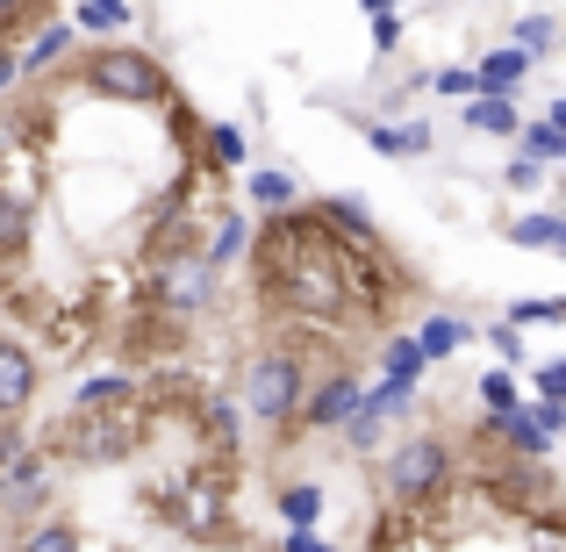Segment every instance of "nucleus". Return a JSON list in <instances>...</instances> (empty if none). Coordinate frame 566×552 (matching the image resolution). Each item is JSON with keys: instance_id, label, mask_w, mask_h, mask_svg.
<instances>
[{"instance_id": "412c9836", "label": "nucleus", "mask_w": 566, "mask_h": 552, "mask_svg": "<svg viewBox=\"0 0 566 552\" xmlns=\"http://www.w3.org/2000/svg\"><path fill=\"white\" fill-rule=\"evenodd\" d=\"M423 144H430V137H423L416 123H409V129H374V152H423Z\"/></svg>"}, {"instance_id": "423d86ee", "label": "nucleus", "mask_w": 566, "mask_h": 552, "mask_svg": "<svg viewBox=\"0 0 566 552\" xmlns=\"http://www.w3.org/2000/svg\"><path fill=\"white\" fill-rule=\"evenodd\" d=\"M524 72H531V51H488L481 58V72H473V86H481V94H516V86H524Z\"/></svg>"}, {"instance_id": "c85d7f7f", "label": "nucleus", "mask_w": 566, "mask_h": 552, "mask_svg": "<svg viewBox=\"0 0 566 552\" xmlns=\"http://www.w3.org/2000/svg\"><path fill=\"white\" fill-rule=\"evenodd\" d=\"M395 37H401V22H395V14H374V43H380V51H387Z\"/></svg>"}, {"instance_id": "ddd939ff", "label": "nucleus", "mask_w": 566, "mask_h": 552, "mask_svg": "<svg viewBox=\"0 0 566 552\" xmlns=\"http://www.w3.org/2000/svg\"><path fill=\"white\" fill-rule=\"evenodd\" d=\"M237 251H244V216H222L216 230H208L201 259H208V265H222V259H237Z\"/></svg>"}, {"instance_id": "4468645a", "label": "nucleus", "mask_w": 566, "mask_h": 552, "mask_svg": "<svg viewBox=\"0 0 566 552\" xmlns=\"http://www.w3.org/2000/svg\"><path fill=\"white\" fill-rule=\"evenodd\" d=\"M559 237H566V222H553V216H531V222H516V230H510V244H531V251H559Z\"/></svg>"}, {"instance_id": "bb28decb", "label": "nucleus", "mask_w": 566, "mask_h": 552, "mask_svg": "<svg viewBox=\"0 0 566 552\" xmlns=\"http://www.w3.org/2000/svg\"><path fill=\"white\" fill-rule=\"evenodd\" d=\"M516 316H524V323H559V302H524Z\"/></svg>"}, {"instance_id": "9d476101", "label": "nucleus", "mask_w": 566, "mask_h": 552, "mask_svg": "<svg viewBox=\"0 0 566 552\" xmlns=\"http://www.w3.org/2000/svg\"><path fill=\"white\" fill-rule=\"evenodd\" d=\"M459 345H467V323H459V316L423 323V337H416V352H423V360H444V352H459Z\"/></svg>"}, {"instance_id": "473e14b6", "label": "nucleus", "mask_w": 566, "mask_h": 552, "mask_svg": "<svg viewBox=\"0 0 566 552\" xmlns=\"http://www.w3.org/2000/svg\"><path fill=\"white\" fill-rule=\"evenodd\" d=\"M302 552H331V545H308V539H302Z\"/></svg>"}, {"instance_id": "f3484780", "label": "nucleus", "mask_w": 566, "mask_h": 552, "mask_svg": "<svg viewBox=\"0 0 566 552\" xmlns=\"http://www.w3.org/2000/svg\"><path fill=\"white\" fill-rule=\"evenodd\" d=\"M129 0H80V29H123Z\"/></svg>"}, {"instance_id": "aec40b11", "label": "nucleus", "mask_w": 566, "mask_h": 552, "mask_svg": "<svg viewBox=\"0 0 566 552\" xmlns=\"http://www.w3.org/2000/svg\"><path fill=\"white\" fill-rule=\"evenodd\" d=\"M208 158H216V166H237V158H244V137H237L230 123H216L208 129Z\"/></svg>"}, {"instance_id": "b1692460", "label": "nucleus", "mask_w": 566, "mask_h": 552, "mask_svg": "<svg viewBox=\"0 0 566 552\" xmlns=\"http://www.w3.org/2000/svg\"><path fill=\"white\" fill-rule=\"evenodd\" d=\"M29 552H80V545H72V531H57V524H43V531H36V539H29Z\"/></svg>"}, {"instance_id": "7ed1b4c3", "label": "nucleus", "mask_w": 566, "mask_h": 552, "mask_svg": "<svg viewBox=\"0 0 566 552\" xmlns=\"http://www.w3.org/2000/svg\"><path fill=\"white\" fill-rule=\"evenodd\" d=\"M294 402H302V366H294L287 352H265V360L251 366V416L280 424V416H294Z\"/></svg>"}, {"instance_id": "5701e85b", "label": "nucleus", "mask_w": 566, "mask_h": 552, "mask_svg": "<svg viewBox=\"0 0 566 552\" xmlns=\"http://www.w3.org/2000/svg\"><path fill=\"white\" fill-rule=\"evenodd\" d=\"M280 510H287L294 524H316V488H287V496H280Z\"/></svg>"}, {"instance_id": "f03ea898", "label": "nucleus", "mask_w": 566, "mask_h": 552, "mask_svg": "<svg viewBox=\"0 0 566 552\" xmlns=\"http://www.w3.org/2000/svg\"><path fill=\"white\" fill-rule=\"evenodd\" d=\"M158 309H172V316H193V309L216 294V265L201 259V251H172L166 265H158Z\"/></svg>"}, {"instance_id": "4be33fe9", "label": "nucleus", "mask_w": 566, "mask_h": 552, "mask_svg": "<svg viewBox=\"0 0 566 552\" xmlns=\"http://www.w3.org/2000/svg\"><path fill=\"white\" fill-rule=\"evenodd\" d=\"M481 402L510 416V409H516V381H510V373H488V381H481Z\"/></svg>"}, {"instance_id": "f257e3e1", "label": "nucleus", "mask_w": 566, "mask_h": 552, "mask_svg": "<svg viewBox=\"0 0 566 552\" xmlns=\"http://www.w3.org/2000/svg\"><path fill=\"white\" fill-rule=\"evenodd\" d=\"M86 86L108 94V101H158L166 94V72H158L144 51H101L94 65H86Z\"/></svg>"}, {"instance_id": "dca6fc26", "label": "nucleus", "mask_w": 566, "mask_h": 552, "mask_svg": "<svg viewBox=\"0 0 566 552\" xmlns=\"http://www.w3.org/2000/svg\"><path fill=\"white\" fill-rule=\"evenodd\" d=\"M251 201H259V208H287L294 201V173H251Z\"/></svg>"}, {"instance_id": "7c9ffc66", "label": "nucleus", "mask_w": 566, "mask_h": 552, "mask_svg": "<svg viewBox=\"0 0 566 552\" xmlns=\"http://www.w3.org/2000/svg\"><path fill=\"white\" fill-rule=\"evenodd\" d=\"M14 80H22V65H14V58H8V51H0V94H8V86H14Z\"/></svg>"}, {"instance_id": "2f4dec72", "label": "nucleus", "mask_w": 566, "mask_h": 552, "mask_svg": "<svg viewBox=\"0 0 566 552\" xmlns=\"http://www.w3.org/2000/svg\"><path fill=\"white\" fill-rule=\"evenodd\" d=\"M14 8H22V0H0V14H14Z\"/></svg>"}, {"instance_id": "1a4fd4ad", "label": "nucleus", "mask_w": 566, "mask_h": 552, "mask_svg": "<svg viewBox=\"0 0 566 552\" xmlns=\"http://www.w3.org/2000/svg\"><path fill=\"white\" fill-rule=\"evenodd\" d=\"M467 123H473V129H488V137H516V129H524V123H516V108H510L502 94H481V101L467 108Z\"/></svg>"}, {"instance_id": "2eb2a0df", "label": "nucleus", "mask_w": 566, "mask_h": 552, "mask_svg": "<svg viewBox=\"0 0 566 552\" xmlns=\"http://www.w3.org/2000/svg\"><path fill=\"white\" fill-rule=\"evenodd\" d=\"M423 366H430V360L416 352V337H395V345H387V381H395V387H409Z\"/></svg>"}, {"instance_id": "9b49d317", "label": "nucleus", "mask_w": 566, "mask_h": 552, "mask_svg": "<svg viewBox=\"0 0 566 552\" xmlns=\"http://www.w3.org/2000/svg\"><path fill=\"white\" fill-rule=\"evenodd\" d=\"M172 510L187 517V531H193V539H216V488H193V496H180Z\"/></svg>"}, {"instance_id": "6e6552de", "label": "nucleus", "mask_w": 566, "mask_h": 552, "mask_svg": "<svg viewBox=\"0 0 566 552\" xmlns=\"http://www.w3.org/2000/svg\"><path fill=\"white\" fill-rule=\"evenodd\" d=\"M29 237V187H0V251H22Z\"/></svg>"}, {"instance_id": "0eeeda50", "label": "nucleus", "mask_w": 566, "mask_h": 552, "mask_svg": "<svg viewBox=\"0 0 566 552\" xmlns=\"http://www.w3.org/2000/svg\"><path fill=\"white\" fill-rule=\"evenodd\" d=\"M352 409H359V387H352L345 373H337L331 387H316V402H308V424H316V430H337Z\"/></svg>"}, {"instance_id": "393cba45", "label": "nucleus", "mask_w": 566, "mask_h": 552, "mask_svg": "<svg viewBox=\"0 0 566 552\" xmlns=\"http://www.w3.org/2000/svg\"><path fill=\"white\" fill-rule=\"evenodd\" d=\"M115 395H123V381H115V373H101V381H86V387H80L86 409H94V402H115Z\"/></svg>"}, {"instance_id": "6ab92c4d", "label": "nucleus", "mask_w": 566, "mask_h": 552, "mask_svg": "<svg viewBox=\"0 0 566 552\" xmlns=\"http://www.w3.org/2000/svg\"><path fill=\"white\" fill-rule=\"evenodd\" d=\"M516 51H553V14H524V29H516Z\"/></svg>"}, {"instance_id": "a878e982", "label": "nucleus", "mask_w": 566, "mask_h": 552, "mask_svg": "<svg viewBox=\"0 0 566 552\" xmlns=\"http://www.w3.org/2000/svg\"><path fill=\"white\" fill-rule=\"evenodd\" d=\"M495 352H502V360H524V345H516V323H495Z\"/></svg>"}, {"instance_id": "39448f33", "label": "nucleus", "mask_w": 566, "mask_h": 552, "mask_svg": "<svg viewBox=\"0 0 566 552\" xmlns=\"http://www.w3.org/2000/svg\"><path fill=\"white\" fill-rule=\"evenodd\" d=\"M29 395H36V360L22 345H0V416L29 409Z\"/></svg>"}, {"instance_id": "f8f14e48", "label": "nucleus", "mask_w": 566, "mask_h": 552, "mask_svg": "<svg viewBox=\"0 0 566 552\" xmlns=\"http://www.w3.org/2000/svg\"><path fill=\"white\" fill-rule=\"evenodd\" d=\"M65 51H72V29H65V22H51L36 43H29V58H14V65H22V72H36V65H57Z\"/></svg>"}, {"instance_id": "20e7f679", "label": "nucleus", "mask_w": 566, "mask_h": 552, "mask_svg": "<svg viewBox=\"0 0 566 552\" xmlns=\"http://www.w3.org/2000/svg\"><path fill=\"white\" fill-rule=\"evenodd\" d=\"M438 473H444V445L438 438H409V445H395V459H387V488H395V496H430Z\"/></svg>"}, {"instance_id": "a211bd4d", "label": "nucleus", "mask_w": 566, "mask_h": 552, "mask_svg": "<svg viewBox=\"0 0 566 552\" xmlns=\"http://www.w3.org/2000/svg\"><path fill=\"white\" fill-rule=\"evenodd\" d=\"M524 144H531V158H559V152H566V129L553 123V115H545V123H531V129H524Z\"/></svg>"}, {"instance_id": "cd10ccee", "label": "nucleus", "mask_w": 566, "mask_h": 552, "mask_svg": "<svg viewBox=\"0 0 566 552\" xmlns=\"http://www.w3.org/2000/svg\"><path fill=\"white\" fill-rule=\"evenodd\" d=\"M438 94H473V72H438Z\"/></svg>"}, {"instance_id": "c756f323", "label": "nucleus", "mask_w": 566, "mask_h": 552, "mask_svg": "<svg viewBox=\"0 0 566 552\" xmlns=\"http://www.w3.org/2000/svg\"><path fill=\"white\" fill-rule=\"evenodd\" d=\"M538 387H545V395L559 402V395H566V366H545V373H538Z\"/></svg>"}]
</instances>
